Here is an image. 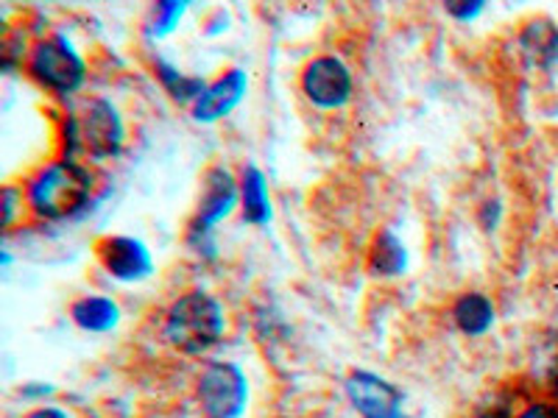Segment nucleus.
Masks as SVG:
<instances>
[{"mask_svg": "<svg viewBox=\"0 0 558 418\" xmlns=\"http://www.w3.org/2000/svg\"><path fill=\"white\" fill-rule=\"evenodd\" d=\"M517 45L527 67L550 70L558 62V26L547 17L531 20L517 37Z\"/></svg>", "mask_w": 558, "mask_h": 418, "instance_id": "11", "label": "nucleus"}, {"mask_svg": "<svg viewBox=\"0 0 558 418\" xmlns=\"http://www.w3.org/2000/svg\"><path fill=\"white\" fill-rule=\"evenodd\" d=\"M98 260H101L104 271L109 276L118 279V282H126V285L143 282L154 273L151 248L132 235L104 237L98 243Z\"/></svg>", "mask_w": 558, "mask_h": 418, "instance_id": "9", "label": "nucleus"}, {"mask_svg": "<svg viewBox=\"0 0 558 418\" xmlns=\"http://www.w3.org/2000/svg\"><path fill=\"white\" fill-rule=\"evenodd\" d=\"M17 204H23V193L14 190V187H7V190H3V223H7V226H12Z\"/></svg>", "mask_w": 558, "mask_h": 418, "instance_id": "21", "label": "nucleus"}, {"mask_svg": "<svg viewBox=\"0 0 558 418\" xmlns=\"http://www.w3.org/2000/svg\"><path fill=\"white\" fill-rule=\"evenodd\" d=\"M343 391L361 418H397L402 413L400 388L375 371H352L343 382Z\"/></svg>", "mask_w": 558, "mask_h": 418, "instance_id": "8", "label": "nucleus"}, {"mask_svg": "<svg viewBox=\"0 0 558 418\" xmlns=\"http://www.w3.org/2000/svg\"><path fill=\"white\" fill-rule=\"evenodd\" d=\"M368 271H372V276L380 279H397L408 271V248L391 229H383L375 243H372Z\"/></svg>", "mask_w": 558, "mask_h": 418, "instance_id": "15", "label": "nucleus"}, {"mask_svg": "<svg viewBox=\"0 0 558 418\" xmlns=\"http://www.w3.org/2000/svg\"><path fill=\"white\" fill-rule=\"evenodd\" d=\"M78 128L82 153L93 157L96 162L112 159L123 151L126 143V126L112 101L107 98H89L78 114H73Z\"/></svg>", "mask_w": 558, "mask_h": 418, "instance_id": "6", "label": "nucleus"}, {"mask_svg": "<svg viewBox=\"0 0 558 418\" xmlns=\"http://www.w3.org/2000/svg\"><path fill=\"white\" fill-rule=\"evenodd\" d=\"M511 418H558V399H550V396H533L525 405H520V410Z\"/></svg>", "mask_w": 558, "mask_h": 418, "instance_id": "18", "label": "nucleus"}, {"mask_svg": "<svg viewBox=\"0 0 558 418\" xmlns=\"http://www.w3.org/2000/svg\"><path fill=\"white\" fill-rule=\"evenodd\" d=\"M241 209L252 226H266L271 221V196L268 182L257 165H243L241 171Z\"/></svg>", "mask_w": 558, "mask_h": 418, "instance_id": "14", "label": "nucleus"}, {"mask_svg": "<svg viewBox=\"0 0 558 418\" xmlns=\"http://www.w3.org/2000/svg\"><path fill=\"white\" fill-rule=\"evenodd\" d=\"M542 388H545V396L558 399V348L550 355V360L545 362V371H542Z\"/></svg>", "mask_w": 558, "mask_h": 418, "instance_id": "20", "label": "nucleus"}, {"mask_svg": "<svg viewBox=\"0 0 558 418\" xmlns=\"http://www.w3.org/2000/svg\"><path fill=\"white\" fill-rule=\"evenodd\" d=\"M96 176L78 159L59 157L39 168L26 184V204L39 221H64L89 204Z\"/></svg>", "mask_w": 558, "mask_h": 418, "instance_id": "1", "label": "nucleus"}, {"mask_svg": "<svg viewBox=\"0 0 558 418\" xmlns=\"http://www.w3.org/2000/svg\"><path fill=\"white\" fill-rule=\"evenodd\" d=\"M70 318L82 332L104 335V332H112L121 323V307L109 296H82L70 307Z\"/></svg>", "mask_w": 558, "mask_h": 418, "instance_id": "13", "label": "nucleus"}, {"mask_svg": "<svg viewBox=\"0 0 558 418\" xmlns=\"http://www.w3.org/2000/svg\"><path fill=\"white\" fill-rule=\"evenodd\" d=\"M302 93H305L307 101L318 109H341L352 101V93H355V78H352V70L347 67V62L332 53H324V57L311 59L302 70Z\"/></svg>", "mask_w": 558, "mask_h": 418, "instance_id": "7", "label": "nucleus"}, {"mask_svg": "<svg viewBox=\"0 0 558 418\" xmlns=\"http://www.w3.org/2000/svg\"><path fill=\"white\" fill-rule=\"evenodd\" d=\"M445 12L450 14L452 20H458V23H472V20L483 12V3L481 0H472V3H466V0H458V3H447Z\"/></svg>", "mask_w": 558, "mask_h": 418, "instance_id": "19", "label": "nucleus"}, {"mask_svg": "<svg viewBox=\"0 0 558 418\" xmlns=\"http://www.w3.org/2000/svg\"><path fill=\"white\" fill-rule=\"evenodd\" d=\"M248 93V76L241 67L227 70L216 82H209L196 103H193V118L198 123L223 121L227 114L235 112Z\"/></svg>", "mask_w": 558, "mask_h": 418, "instance_id": "10", "label": "nucleus"}, {"mask_svg": "<svg viewBox=\"0 0 558 418\" xmlns=\"http://www.w3.org/2000/svg\"><path fill=\"white\" fill-rule=\"evenodd\" d=\"M184 3H157L154 7V20H151V34H157V37H166V34H171L173 28L179 26V20H182L184 14Z\"/></svg>", "mask_w": 558, "mask_h": 418, "instance_id": "17", "label": "nucleus"}, {"mask_svg": "<svg viewBox=\"0 0 558 418\" xmlns=\"http://www.w3.org/2000/svg\"><path fill=\"white\" fill-rule=\"evenodd\" d=\"M497 321V307L486 293H463L452 305V323L466 337H483Z\"/></svg>", "mask_w": 558, "mask_h": 418, "instance_id": "12", "label": "nucleus"}, {"mask_svg": "<svg viewBox=\"0 0 558 418\" xmlns=\"http://www.w3.org/2000/svg\"><path fill=\"white\" fill-rule=\"evenodd\" d=\"M204 187L198 196L196 216H193L191 229H187V243L202 257H216V232L218 223L241 207V179L229 171L227 165H213L204 173Z\"/></svg>", "mask_w": 558, "mask_h": 418, "instance_id": "3", "label": "nucleus"}, {"mask_svg": "<svg viewBox=\"0 0 558 418\" xmlns=\"http://www.w3.org/2000/svg\"><path fill=\"white\" fill-rule=\"evenodd\" d=\"M154 76L166 87L168 96L179 103H196L204 89H207V82L202 76H184V73H179L173 64L162 62V59L154 62Z\"/></svg>", "mask_w": 558, "mask_h": 418, "instance_id": "16", "label": "nucleus"}, {"mask_svg": "<svg viewBox=\"0 0 558 418\" xmlns=\"http://www.w3.org/2000/svg\"><path fill=\"white\" fill-rule=\"evenodd\" d=\"M397 418H411V416H405V413H400V416H397Z\"/></svg>", "mask_w": 558, "mask_h": 418, "instance_id": "23", "label": "nucleus"}, {"mask_svg": "<svg viewBox=\"0 0 558 418\" xmlns=\"http://www.w3.org/2000/svg\"><path fill=\"white\" fill-rule=\"evenodd\" d=\"M196 402L204 418H241L248 407V380L238 362L213 360L196 377Z\"/></svg>", "mask_w": 558, "mask_h": 418, "instance_id": "5", "label": "nucleus"}, {"mask_svg": "<svg viewBox=\"0 0 558 418\" xmlns=\"http://www.w3.org/2000/svg\"><path fill=\"white\" fill-rule=\"evenodd\" d=\"M28 73L39 87L62 98L76 96L87 82V64L64 34H51L34 42L28 53Z\"/></svg>", "mask_w": 558, "mask_h": 418, "instance_id": "4", "label": "nucleus"}, {"mask_svg": "<svg viewBox=\"0 0 558 418\" xmlns=\"http://www.w3.org/2000/svg\"><path fill=\"white\" fill-rule=\"evenodd\" d=\"M26 418H70V416H68V410H62V407H57V405H39V407H34Z\"/></svg>", "mask_w": 558, "mask_h": 418, "instance_id": "22", "label": "nucleus"}, {"mask_svg": "<svg viewBox=\"0 0 558 418\" xmlns=\"http://www.w3.org/2000/svg\"><path fill=\"white\" fill-rule=\"evenodd\" d=\"M227 335V310L213 293L187 291L168 307L162 337L184 357H202Z\"/></svg>", "mask_w": 558, "mask_h": 418, "instance_id": "2", "label": "nucleus"}]
</instances>
